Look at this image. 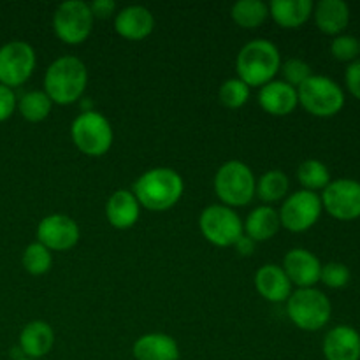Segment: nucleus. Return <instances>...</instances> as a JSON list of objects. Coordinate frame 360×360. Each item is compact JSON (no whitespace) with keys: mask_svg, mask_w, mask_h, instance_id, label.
Returning a JSON list of instances; mask_svg holds the SVG:
<instances>
[{"mask_svg":"<svg viewBox=\"0 0 360 360\" xmlns=\"http://www.w3.org/2000/svg\"><path fill=\"white\" fill-rule=\"evenodd\" d=\"M21 360H34V359H21Z\"/></svg>","mask_w":360,"mask_h":360,"instance_id":"nucleus-38","label":"nucleus"},{"mask_svg":"<svg viewBox=\"0 0 360 360\" xmlns=\"http://www.w3.org/2000/svg\"><path fill=\"white\" fill-rule=\"evenodd\" d=\"M359 44H360V41H359Z\"/></svg>","mask_w":360,"mask_h":360,"instance_id":"nucleus-39","label":"nucleus"},{"mask_svg":"<svg viewBox=\"0 0 360 360\" xmlns=\"http://www.w3.org/2000/svg\"><path fill=\"white\" fill-rule=\"evenodd\" d=\"M155 18L144 6H129L115 18V30L129 41H143L153 32Z\"/></svg>","mask_w":360,"mask_h":360,"instance_id":"nucleus-15","label":"nucleus"},{"mask_svg":"<svg viewBox=\"0 0 360 360\" xmlns=\"http://www.w3.org/2000/svg\"><path fill=\"white\" fill-rule=\"evenodd\" d=\"M88 83L86 65L77 56H60L44 74V91L51 102L60 105L74 104L83 97Z\"/></svg>","mask_w":360,"mask_h":360,"instance_id":"nucleus-2","label":"nucleus"},{"mask_svg":"<svg viewBox=\"0 0 360 360\" xmlns=\"http://www.w3.org/2000/svg\"><path fill=\"white\" fill-rule=\"evenodd\" d=\"M91 11V16L98 18V20H108L112 14L116 13V2L115 0H94L91 4H88Z\"/></svg>","mask_w":360,"mask_h":360,"instance_id":"nucleus-36","label":"nucleus"},{"mask_svg":"<svg viewBox=\"0 0 360 360\" xmlns=\"http://www.w3.org/2000/svg\"><path fill=\"white\" fill-rule=\"evenodd\" d=\"M250 86L239 77L227 79L220 88V102L229 109H239L248 102Z\"/></svg>","mask_w":360,"mask_h":360,"instance_id":"nucleus-30","label":"nucleus"},{"mask_svg":"<svg viewBox=\"0 0 360 360\" xmlns=\"http://www.w3.org/2000/svg\"><path fill=\"white\" fill-rule=\"evenodd\" d=\"M345 83H347L348 91L360 101V60H355L347 67Z\"/></svg>","mask_w":360,"mask_h":360,"instance_id":"nucleus-35","label":"nucleus"},{"mask_svg":"<svg viewBox=\"0 0 360 360\" xmlns=\"http://www.w3.org/2000/svg\"><path fill=\"white\" fill-rule=\"evenodd\" d=\"M281 72H283L285 83L290 84V86H301L308 77H311V67L304 62V60L299 58H290L283 63L281 67Z\"/></svg>","mask_w":360,"mask_h":360,"instance_id":"nucleus-33","label":"nucleus"},{"mask_svg":"<svg viewBox=\"0 0 360 360\" xmlns=\"http://www.w3.org/2000/svg\"><path fill=\"white\" fill-rule=\"evenodd\" d=\"M280 214L276 210L271 206H260L255 207L252 213L248 214L246 221L243 224V231L245 236L253 239L255 243L267 241V239L274 238L276 232L280 231Z\"/></svg>","mask_w":360,"mask_h":360,"instance_id":"nucleus-24","label":"nucleus"},{"mask_svg":"<svg viewBox=\"0 0 360 360\" xmlns=\"http://www.w3.org/2000/svg\"><path fill=\"white\" fill-rule=\"evenodd\" d=\"M51 98L46 95V91L32 90L27 94L21 95L20 102H18V109H20L21 116H23L27 122L39 123L42 120H46L51 112Z\"/></svg>","mask_w":360,"mask_h":360,"instance_id":"nucleus-27","label":"nucleus"},{"mask_svg":"<svg viewBox=\"0 0 360 360\" xmlns=\"http://www.w3.org/2000/svg\"><path fill=\"white\" fill-rule=\"evenodd\" d=\"M16 105L18 101L13 88H7L4 84H0V122H6V120H9L13 116Z\"/></svg>","mask_w":360,"mask_h":360,"instance_id":"nucleus-34","label":"nucleus"},{"mask_svg":"<svg viewBox=\"0 0 360 360\" xmlns=\"http://www.w3.org/2000/svg\"><path fill=\"white\" fill-rule=\"evenodd\" d=\"M185 190L183 178L169 167H155L146 171L134 183V195L139 206L150 211H167L179 202Z\"/></svg>","mask_w":360,"mask_h":360,"instance_id":"nucleus-1","label":"nucleus"},{"mask_svg":"<svg viewBox=\"0 0 360 360\" xmlns=\"http://www.w3.org/2000/svg\"><path fill=\"white\" fill-rule=\"evenodd\" d=\"M255 176L252 169L239 160H231L218 169L214 176V192L227 207L250 204L255 195Z\"/></svg>","mask_w":360,"mask_h":360,"instance_id":"nucleus-5","label":"nucleus"},{"mask_svg":"<svg viewBox=\"0 0 360 360\" xmlns=\"http://www.w3.org/2000/svg\"><path fill=\"white\" fill-rule=\"evenodd\" d=\"M287 315L302 330H320L329 323L333 306L329 297L316 288H299L287 301Z\"/></svg>","mask_w":360,"mask_h":360,"instance_id":"nucleus-4","label":"nucleus"},{"mask_svg":"<svg viewBox=\"0 0 360 360\" xmlns=\"http://www.w3.org/2000/svg\"><path fill=\"white\" fill-rule=\"evenodd\" d=\"M199 227L204 238L214 246L229 248L239 241L245 231H243V221L239 214L232 207L224 204H213L207 206L200 213Z\"/></svg>","mask_w":360,"mask_h":360,"instance_id":"nucleus-8","label":"nucleus"},{"mask_svg":"<svg viewBox=\"0 0 360 360\" xmlns=\"http://www.w3.org/2000/svg\"><path fill=\"white\" fill-rule=\"evenodd\" d=\"M239 79L248 86H264L271 83L281 69V55L267 39H255L245 44L236 60Z\"/></svg>","mask_w":360,"mask_h":360,"instance_id":"nucleus-3","label":"nucleus"},{"mask_svg":"<svg viewBox=\"0 0 360 360\" xmlns=\"http://www.w3.org/2000/svg\"><path fill=\"white\" fill-rule=\"evenodd\" d=\"M53 257L51 252L41 245L39 241L30 243L23 252V267L27 273L34 274V276H41L51 269Z\"/></svg>","mask_w":360,"mask_h":360,"instance_id":"nucleus-29","label":"nucleus"},{"mask_svg":"<svg viewBox=\"0 0 360 360\" xmlns=\"http://www.w3.org/2000/svg\"><path fill=\"white\" fill-rule=\"evenodd\" d=\"M283 271L292 285L299 288H315L320 281L322 264L309 250L294 248L285 255Z\"/></svg>","mask_w":360,"mask_h":360,"instance_id":"nucleus-14","label":"nucleus"},{"mask_svg":"<svg viewBox=\"0 0 360 360\" xmlns=\"http://www.w3.org/2000/svg\"><path fill=\"white\" fill-rule=\"evenodd\" d=\"M299 104L313 116L329 118L338 115L345 105V94L340 84L327 76H315L297 88Z\"/></svg>","mask_w":360,"mask_h":360,"instance_id":"nucleus-6","label":"nucleus"},{"mask_svg":"<svg viewBox=\"0 0 360 360\" xmlns=\"http://www.w3.org/2000/svg\"><path fill=\"white\" fill-rule=\"evenodd\" d=\"M259 104L266 112L273 116H287L295 111L299 104L297 88L285 81H271L259 91Z\"/></svg>","mask_w":360,"mask_h":360,"instance_id":"nucleus-16","label":"nucleus"},{"mask_svg":"<svg viewBox=\"0 0 360 360\" xmlns=\"http://www.w3.org/2000/svg\"><path fill=\"white\" fill-rule=\"evenodd\" d=\"M350 269L341 262L326 264V266H322V273H320V281L329 288L347 287L350 283Z\"/></svg>","mask_w":360,"mask_h":360,"instance_id":"nucleus-32","label":"nucleus"},{"mask_svg":"<svg viewBox=\"0 0 360 360\" xmlns=\"http://www.w3.org/2000/svg\"><path fill=\"white\" fill-rule=\"evenodd\" d=\"M257 292L269 302L288 301L292 294V283L283 267L276 264H266L255 274Z\"/></svg>","mask_w":360,"mask_h":360,"instance_id":"nucleus-18","label":"nucleus"},{"mask_svg":"<svg viewBox=\"0 0 360 360\" xmlns=\"http://www.w3.org/2000/svg\"><path fill=\"white\" fill-rule=\"evenodd\" d=\"M94 28L90 6L81 0H67L56 7L53 14V30L65 44H81L86 41Z\"/></svg>","mask_w":360,"mask_h":360,"instance_id":"nucleus-9","label":"nucleus"},{"mask_svg":"<svg viewBox=\"0 0 360 360\" xmlns=\"http://www.w3.org/2000/svg\"><path fill=\"white\" fill-rule=\"evenodd\" d=\"M231 16L239 27L257 28L269 18V6L260 0H239L232 6Z\"/></svg>","mask_w":360,"mask_h":360,"instance_id":"nucleus-25","label":"nucleus"},{"mask_svg":"<svg viewBox=\"0 0 360 360\" xmlns=\"http://www.w3.org/2000/svg\"><path fill=\"white\" fill-rule=\"evenodd\" d=\"M79 227L67 214H49L42 218L37 227V241L49 252H65L79 241Z\"/></svg>","mask_w":360,"mask_h":360,"instance_id":"nucleus-13","label":"nucleus"},{"mask_svg":"<svg viewBox=\"0 0 360 360\" xmlns=\"http://www.w3.org/2000/svg\"><path fill=\"white\" fill-rule=\"evenodd\" d=\"M70 136L81 153L88 157H102L112 144V127L104 115L97 111H83L70 127Z\"/></svg>","mask_w":360,"mask_h":360,"instance_id":"nucleus-7","label":"nucleus"},{"mask_svg":"<svg viewBox=\"0 0 360 360\" xmlns=\"http://www.w3.org/2000/svg\"><path fill=\"white\" fill-rule=\"evenodd\" d=\"M322 207L327 213L341 221H352L360 218V183L357 179L341 178L330 181L323 188Z\"/></svg>","mask_w":360,"mask_h":360,"instance_id":"nucleus-12","label":"nucleus"},{"mask_svg":"<svg viewBox=\"0 0 360 360\" xmlns=\"http://www.w3.org/2000/svg\"><path fill=\"white\" fill-rule=\"evenodd\" d=\"M35 69V51L28 42L11 41L0 48V84L21 86Z\"/></svg>","mask_w":360,"mask_h":360,"instance_id":"nucleus-10","label":"nucleus"},{"mask_svg":"<svg viewBox=\"0 0 360 360\" xmlns=\"http://www.w3.org/2000/svg\"><path fill=\"white\" fill-rule=\"evenodd\" d=\"M313 16L323 34L341 35L350 23V7L343 0H320L313 6Z\"/></svg>","mask_w":360,"mask_h":360,"instance_id":"nucleus-21","label":"nucleus"},{"mask_svg":"<svg viewBox=\"0 0 360 360\" xmlns=\"http://www.w3.org/2000/svg\"><path fill=\"white\" fill-rule=\"evenodd\" d=\"M255 246H257V243L253 241V239H250L248 236L243 234L241 238H239V241L234 245V248L238 250L239 255L248 257V255H253V252H255Z\"/></svg>","mask_w":360,"mask_h":360,"instance_id":"nucleus-37","label":"nucleus"},{"mask_svg":"<svg viewBox=\"0 0 360 360\" xmlns=\"http://www.w3.org/2000/svg\"><path fill=\"white\" fill-rule=\"evenodd\" d=\"M330 53H333L334 58L340 60V62H355L357 56L360 55L359 39L347 34L336 35L333 44H330Z\"/></svg>","mask_w":360,"mask_h":360,"instance_id":"nucleus-31","label":"nucleus"},{"mask_svg":"<svg viewBox=\"0 0 360 360\" xmlns=\"http://www.w3.org/2000/svg\"><path fill=\"white\" fill-rule=\"evenodd\" d=\"M55 345V333L51 326L42 320L27 323L20 334V350L25 359H41L51 352Z\"/></svg>","mask_w":360,"mask_h":360,"instance_id":"nucleus-19","label":"nucleus"},{"mask_svg":"<svg viewBox=\"0 0 360 360\" xmlns=\"http://www.w3.org/2000/svg\"><path fill=\"white\" fill-rule=\"evenodd\" d=\"M134 357L137 360H178L179 347L171 336L162 333L144 334L134 343Z\"/></svg>","mask_w":360,"mask_h":360,"instance_id":"nucleus-22","label":"nucleus"},{"mask_svg":"<svg viewBox=\"0 0 360 360\" xmlns=\"http://www.w3.org/2000/svg\"><path fill=\"white\" fill-rule=\"evenodd\" d=\"M311 14V0H273L269 4V16L283 28H299Z\"/></svg>","mask_w":360,"mask_h":360,"instance_id":"nucleus-23","label":"nucleus"},{"mask_svg":"<svg viewBox=\"0 0 360 360\" xmlns=\"http://www.w3.org/2000/svg\"><path fill=\"white\" fill-rule=\"evenodd\" d=\"M141 206L136 195L129 190H116L105 204V217L115 229L125 231L139 220Z\"/></svg>","mask_w":360,"mask_h":360,"instance_id":"nucleus-20","label":"nucleus"},{"mask_svg":"<svg viewBox=\"0 0 360 360\" xmlns=\"http://www.w3.org/2000/svg\"><path fill=\"white\" fill-rule=\"evenodd\" d=\"M288 186H290V181H288L287 174L283 171L273 169V171H267L266 174L260 176L255 185V193L264 202H278L283 197H287Z\"/></svg>","mask_w":360,"mask_h":360,"instance_id":"nucleus-26","label":"nucleus"},{"mask_svg":"<svg viewBox=\"0 0 360 360\" xmlns=\"http://www.w3.org/2000/svg\"><path fill=\"white\" fill-rule=\"evenodd\" d=\"M326 360H360V334L354 327L338 326L323 338Z\"/></svg>","mask_w":360,"mask_h":360,"instance_id":"nucleus-17","label":"nucleus"},{"mask_svg":"<svg viewBox=\"0 0 360 360\" xmlns=\"http://www.w3.org/2000/svg\"><path fill=\"white\" fill-rule=\"evenodd\" d=\"M280 224L290 232L309 231L322 214V200L315 192L299 190L292 193L280 210Z\"/></svg>","mask_w":360,"mask_h":360,"instance_id":"nucleus-11","label":"nucleus"},{"mask_svg":"<svg viewBox=\"0 0 360 360\" xmlns=\"http://www.w3.org/2000/svg\"><path fill=\"white\" fill-rule=\"evenodd\" d=\"M297 179L304 190L315 192L323 190L330 183V172L327 165L320 160H304L297 169Z\"/></svg>","mask_w":360,"mask_h":360,"instance_id":"nucleus-28","label":"nucleus"}]
</instances>
